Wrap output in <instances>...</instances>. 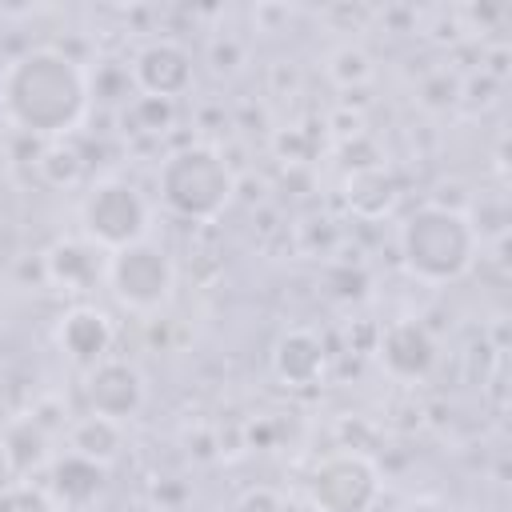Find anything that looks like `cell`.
<instances>
[{
    "mask_svg": "<svg viewBox=\"0 0 512 512\" xmlns=\"http://www.w3.org/2000/svg\"><path fill=\"white\" fill-rule=\"evenodd\" d=\"M104 276H108L116 300L132 312H156L160 304H168L172 284H176L172 256L148 236L128 244V248L108 252V272Z\"/></svg>",
    "mask_w": 512,
    "mask_h": 512,
    "instance_id": "cell-5",
    "label": "cell"
},
{
    "mask_svg": "<svg viewBox=\"0 0 512 512\" xmlns=\"http://www.w3.org/2000/svg\"><path fill=\"white\" fill-rule=\"evenodd\" d=\"M0 512H56L48 492L36 488L32 480H12L0 488Z\"/></svg>",
    "mask_w": 512,
    "mask_h": 512,
    "instance_id": "cell-18",
    "label": "cell"
},
{
    "mask_svg": "<svg viewBox=\"0 0 512 512\" xmlns=\"http://www.w3.org/2000/svg\"><path fill=\"white\" fill-rule=\"evenodd\" d=\"M0 452H4V460H8V468H12L16 476L36 472V468L48 460V436H44L40 420H28V416L12 420V424L4 428Z\"/></svg>",
    "mask_w": 512,
    "mask_h": 512,
    "instance_id": "cell-16",
    "label": "cell"
},
{
    "mask_svg": "<svg viewBox=\"0 0 512 512\" xmlns=\"http://www.w3.org/2000/svg\"><path fill=\"white\" fill-rule=\"evenodd\" d=\"M376 356L392 380H424L436 368V340L420 320H396L380 328L376 336Z\"/></svg>",
    "mask_w": 512,
    "mask_h": 512,
    "instance_id": "cell-9",
    "label": "cell"
},
{
    "mask_svg": "<svg viewBox=\"0 0 512 512\" xmlns=\"http://www.w3.org/2000/svg\"><path fill=\"white\" fill-rule=\"evenodd\" d=\"M272 372L284 388H316L328 376L324 340L312 328H284L272 344Z\"/></svg>",
    "mask_w": 512,
    "mask_h": 512,
    "instance_id": "cell-10",
    "label": "cell"
},
{
    "mask_svg": "<svg viewBox=\"0 0 512 512\" xmlns=\"http://www.w3.org/2000/svg\"><path fill=\"white\" fill-rule=\"evenodd\" d=\"M348 208L364 220H380L384 212H392L396 204V176L384 164H368V168H352L348 184H344Z\"/></svg>",
    "mask_w": 512,
    "mask_h": 512,
    "instance_id": "cell-14",
    "label": "cell"
},
{
    "mask_svg": "<svg viewBox=\"0 0 512 512\" xmlns=\"http://www.w3.org/2000/svg\"><path fill=\"white\" fill-rule=\"evenodd\" d=\"M44 272L60 292H88L108 272V264L100 260V248L80 236V240H56L44 256Z\"/></svg>",
    "mask_w": 512,
    "mask_h": 512,
    "instance_id": "cell-12",
    "label": "cell"
},
{
    "mask_svg": "<svg viewBox=\"0 0 512 512\" xmlns=\"http://www.w3.org/2000/svg\"><path fill=\"white\" fill-rule=\"evenodd\" d=\"M400 260L424 284L460 280L480 252V228L468 212L448 204H420L400 224Z\"/></svg>",
    "mask_w": 512,
    "mask_h": 512,
    "instance_id": "cell-2",
    "label": "cell"
},
{
    "mask_svg": "<svg viewBox=\"0 0 512 512\" xmlns=\"http://www.w3.org/2000/svg\"><path fill=\"white\" fill-rule=\"evenodd\" d=\"M104 476H108V464H96L80 452H64L52 460V492L68 504V508H84L100 496L104 488Z\"/></svg>",
    "mask_w": 512,
    "mask_h": 512,
    "instance_id": "cell-13",
    "label": "cell"
},
{
    "mask_svg": "<svg viewBox=\"0 0 512 512\" xmlns=\"http://www.w3.org/2000/svg\"><path fill=\"white\" fill-rule=\"evenodd\" d=\"M136 112H148V120L140 124L144 132H164L168 128V120H172V100H156V96H140L136 104H132Z\"/></svg>",
    "mask_w": 512,
    "mask_h": 512,
    "instance_id": "cell-20",
    "label": "cell"
},
{
    "mask_svg": "<svg viewBox=\"0 0 512 512\" xmlns=\"http://www.w3.org/2000/svg\"><path fill=\"white\" fill-rule=\"evenodd\" d=\"M236 512H284V504H280V496L272 488H248L236 500Z\"/></svg>",
    "mask_w": 512,
    "mask_h": 512,
    "instance_id": "cell-21",
    "label": "cell"
},
{
    "mask_svg": "<svg viewBox=\"0 0 512 512\" xmlns=\"http://www.w3.org/2000/svg\"><path fill=\"white\" fill-rule=\"evenodd\" d=\"M148 220L152 208L144 200V192L120 176H104L96 180L84 200H80V224H84V240H92L96 248H128L136 240L148 236Z\"/></svg>",
    "mask_w": 512,
    "mask_h": 512,
    "instance_id": "cell-4",
    "label": "cell"
},
{
    "mask_svg": "<svg viewBox=\"0 0 512 512\" xmlns=\"http://www.w3.org/2000/svg\"><path fill=\"white\" fill-rule=\"evenodd\" d=\"M84 400L96 416H108L116 424L132 420L144 400H148V384H144V372L132 364V360H120V356H104L100 364H92L84 372Z\"/></svg>",
    "mask_w": 512,
    "mask_h": 512,
    "instance_id": "cell-7",
    "label": "cell"
},
{
    "mask_svg": "<svg viewBox=\"0 0 512 512\" xmlns=\"http://www.w3.org/2000/svg\"><path fill=\"white\" fill-rule=\"evenodd\" d=\"M156 188H160V200L168 212H176L192 224H208L232 204L236 176L212 144H184L164 156V164L156 172Z\"/></svg>",
    "mask_w": 512,
    "mask_h": 512,
    "instance_id": "cell-3",
    "label": "cell"
},
{
    "mask_svg": "<svg viewBox=\"0 0 512 512\" xmlns=\"http://www.w3.org/2000/svg\"><path fill=\"white\" fill-rule=\"evenodd\" d=\"M192 52L180 44V40H168V36H156L148 40L136 56H132V84L144 92V96H156V100H176L192 88Z\"/></svg>",
    "mask_w": 512,
    "mask_h": 512,
    "instance_id": "cell-8",
    "label": "cell"
},
{
    "mask_svg": "<svg viewBox=\"0 0 512 512\" xmlns=\"http://www.w3.org/2000/svg\"><path fill=\"white\" fill-rule=\"evenodd\" d=\"M92 84L84 68L60 48H28L0 72V112L28 136L60 140L88 116Z\"/></svg>",
    "mask_w": 512,
    "mask_h": 512,
    "instance_id": "cell-1",
    "label": "cell"
},
{
    "mask_svg": "<svg viewBox=\"0 0 512 512\" xmlns=\"http://www.w3.org/2000/svg\"><path fill=\"white\" fill-rule=\"evenodd\" d=\"M40 164V172H44V180L48 184H56V188H64V184H76L80 180V172H84V164H80V152L72 148V144H48L44 148V156L36 160Z\"/></svg>",
    "mask_w": 512,
    "mask_h": 512,
    "instance_id": "cell-17",
    "label": "cell"
},
{
    "mask_svg": "<svg viewBox=\"0 0 512 512\" xmlns=\"http://www.w3.org/2000/svg\"><path fill=\"white\" fill-rule=\"evenodd\" d=\"M56 344L64 348V356L72 364H80L84 372L92 364H100L112 348V316L96 304H76L60 316L56 324Z\"/></svg>",
    "mask_w": 512,
    "mask_h": 512,
    "instance_id": "cell-11",
    "label": "cell"
},
{
    "mask_svg": "<svg viewBox=\"0 0 512 512\" xmlns=\"http://www.w3.org/2000/svg\"><path fill=\"white\" fill-rule=\"evenodd\" d=\"M316 512H372L380 500V468L364 452H332L308 472Z\"/></svg>",
    "mask_w": 512,
    "mask_h": 512,
    "instance_id": "cell-6",
    "label": "cell"
},
{
    "mask_svg": "<svg viewBox=\"0 0 512 512\" xmlns=\"http://www.w3.org/2000/svg\"><path fill=\"white\" fill-rule=\"evenodd\" d=\"M340 84H356V80H364L368 76V56L360 52V48H340L336 56H332V68H328Z\"/></svg>",
    "mask_w": 512,
    "mask_h": 512,
    "instance_id": "cell-19",
    "label": "cell"
},
{
    "mask_svg": "<svg viewBox=\"0 0 512 512\" xmlns=\"http://www.w3.org/2000/svg\"><path fill=\"white\" fill-rule=\"evenodd\" d=\"M120 444H124V424H116L108 416H96V412L80 416L68 432V452H80L96 464H112L120 456Z\"/></svg>",
    "mask_w": 512,
    "mask_h": 512,
    "instance_id": "cell-15",
    "label": "cell"
},
{
    "mask_svg": "<svg viewBox=\"0 0 512 512\" xmlns=\"http://www.w3.org/2000/svg\"><path fill=\"white\" fill-rule=\"evenodd\" d=\"M404 512H448L444 504H436V500H416V504H408Z\"/></svg>",
    "mask_w": 512,
    "mask_h": 512,
    "instance_id": "cell-22",
    "label": "cell"
}]
</instances>
